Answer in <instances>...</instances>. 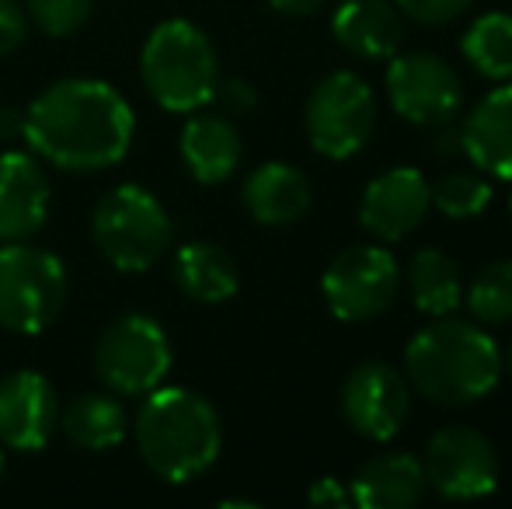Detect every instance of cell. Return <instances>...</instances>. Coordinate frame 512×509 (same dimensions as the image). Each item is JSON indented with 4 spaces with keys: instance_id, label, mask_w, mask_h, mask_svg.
<instances>
[{
    "instance_id": "cell-33",
    "label": "cell",
    "mask_w": 512,
    "mask_h": 509,
    "mask_svg": "<svg viewBox=\"0 0 512 509\" xmlns=\"http://www.w3.org/2000/svg\"><path fill=\"white\" fill-rule=\"evenodd\" d=\"M328 0H269V7L276 14H286V18H310L317 14Z\"/></svg>"
},
{
    "instance_id": "cell-11",
    "label": "cell",
    "mask_w": 512,
    "mask_h": 509,
    "mask_svg": "<svg viewBox=\"0 0 512 509\" xmlns=\"http://www.w3.org/2000/svg\"><path fill=\"white\" fill-rule=\"evenodd\" d=\"M387 102L415 126H436L457 119L464 105L460 74L436 53H394L384 77Z\"/></svg>"
},
{
    "instance_id": "cell-37",
    "label": "cell",
    "mask_w": 512,
    "mask_h": 509,
    "mask_svg": "<svg viewBox=\"0 0 512 509\" xmlns=\"http://www.w3.org/2000/svg\"><path fill=\"white\" fill-rule=\"evenodd\" d=\"M509 213H512V199H509Z\"/></svg>"
},
{
    "instance_id": "cell-21",
    "label": "cell",
    "mask_w": 512,
    "mask_h": 509,
    "mask_svg": "<svg viewBox=\"0 0 512 509\" xmlns=\"http://www.w3.org/2000/svg\"><path fill=\"white\" fill-rule=\"evenodd\" d=\"M171 272H175L178 290L196 304H223L241 286L234 258L220 245H209V241H192V245L178 248Z\"/></svg>"
},
{
    "instance_id": "cell-4",
    "label": "cell",
    "mask_w": 512,
    "mask_h": 509,
    "mask_svg": "<svg viewBox=\"0 0 512 509\" xmlns=\"http://www.w3.org/2000/svg\"><path fill=\"white\" fill-rule=\"evenodd\" d=\"M140 74L150 98L164 112H199L213 102L216 81V49L199 25L185 18H168L147 35L140 53Z\"/></svg>"
},
{
    "instance_id": "cell-19",
    "label": "cell",
    "mask_w": 512,
    "mask_h": 509,
    "mask_svg": "<svg viewBox=\"0 0 512 509\" xmlns=\"http://www.w3.org/2000/svg\"><path fill=\"white\" fill-rule=\"evenodd\" d=\"M425 468L408 450H387L377 454L356 471L349 485V499L363 509H411L422 503Z\"/></svg>"
},
{
    "instance_id": "cell-22",
    "label": "cell",
    "mask_w": 512,
    "mask_h": 509,
    "mask_svg": "<svg viewBox=\"0 0 512 509\" xmlns=\"http://www.w3.org/2000/svg\"><path fill=\"white\" fill-rule=\"evenodd\" d=\"M60 429L74 447L81 450H112L126 440L129 422L126 408L115 394H77L60 412Z\"/></svg>"
},
{
    "instance_id": "cell-26",
    "label": "cell",
    "mask_w": 512,
    "mask_h": 509,
    "mask_svg": "<svg viewBox=\"0 0 512 509\" xmlns=\"http://www.w3.org/2000/svg\"><path fill=\"white\" fill-rule=\"evenodd\" d=\"M492 203V185L474 171H446L436 185H432V206L450 220H471L478 213H485V206Z\"/></svg>"
},
{
    "instance_id": "cell-25",
    "label": "cell",
    "mask_w": 512,
    "mask_h": 509,
    "mask_svg": "<svg viewBox=\"0 0 512 509\" xmlns=\"http://www.w3.org/2000/svg\"><path fill=\"white\" fill-rule=\"evenodd\" d=\"M467 311L478 325H509L512 321V258L488 262L467 286Z\"/></svg>"
},
{
    "instance_id": "cell-2",
    "label": "cell",
    "mask_w": 512,
    "mask_h": 509,
    "mask_svg": "<svg viewBox=\"0 0 512 509\" xmlns=\"http://www.w3.org/2000/svg\"><path fill=\"white\" fill-rule=\"evenodd\" d=\"M405 377L411 391L439 408H467L488 398L502 377V353L495 339L464 318H432L405 349Z\"/></svg>"
},
{
    "instance_id": "cell-32",
    "label": "cell",
    "mask_w": 512,
    "mask_h": 509,
    "mask_svg": "<svg viewBox=\"0 0 512 509\" xmlns=\"http://www.w3.org/2000/svg\"><path fill=\"white\" fill-rule=\"evenodd\" d=\"M310 506H349V489H345L338 478H317L314 485H310L307 492Z\"/></svg>"
},
{
    "instance_id": "cell-6",
    "label": "cell",
    "mask_w": 512,
    "mask_h": 509,
    "mask_svg": "<svg viewBox=\"0 0 512 509\" xmlns=\"http://www.w3.org/2000/svg\"><path fill=\"white\" fill-rule=\"evenodd\" d=\"M67 304V269L53 252L28 241H0V328L42 335Z\"/></svg>"
},
{
    "instance_id": "cell-27",
    "label": "cell",
    "mask_w": 512,
    "mask_h": 509,
    "mask_svg": "<svg viewBox=\"0 0 512 509\" xmlns=\"http://www.w3.org/2000/svg\"><path fill=\"white\" fill-rule=\"evenodd\" d=\"M95 0H25V14L42 35L49 39H67L81 32L91 18Z\"/></svg>"
},
{
    "instance_id": "cell-31",
    "label": "cell",
    "mask_w": 512,
    "mask_h": 509,
    "mask_svg": "<svg viewBox=\"0 0 512 509\" xmlns=\"http://www.w3.org/2000/svg\"><path fill=\"white\" fill-rule=\"evenodd\" d=\"M432 129V136H429V154L432 157H457V154H464V140H460V129L453 126V119L450 123H436V126H429Z\"/></svg>"
},
{
    "instance_id": "cell-10",
    "label": "cell",
    "mask_w": 512,
    "mask_h": 509,
    "mask_svg": "<svg viewBox=\"0 0 512 509\" xmlns=\"http://www.w3.org/2000/svg\"><path fill=\"white\" fill-rule=\"evenodd\" d=\"M425 482L443 499L471 503L499 485V450L474 426H443L425 443Z\"/></svg>"
},
{
    "instance_id": "cell-1",
    "label": "cell",
    "mask_w": 512,
    "mask_h": 509,
    "mask_svg": "<svg viewBox=\"0 0 512 509\" xmlns=\"http://www.w3.org/2000/svg\"><path fill=\"white\" fill-rule=\"evenodd\" d=\"M136 119L129 102L105 81L67 77L25 109V143L60 171H105L133 147Z\"/></svg>"
},
{
    "instance_id": "cell-17",
    "label": "cell",
    "mask_w": 512,
    "mask_h": 509,
    "mask_svg": "<svg viewBox=\"0 0 512 509\" xmlns=\"http://www.w3.org/2000/svg\"><path fill=\"white\" fill-rule=\"evenodd\" d=\"M464 154L481 175L512 182V84L488 91L464 119L460 129Z\"/></svg>"
},
{
    "instance_id": "cell-24",
    "label": "cell",
    "mask_w": 512,
    "mask_h": 509,
    "mask_svg": "<svg viewBox=\"0 0 512 509\" xmlns=\"http://www.w3.org/2000/svg\"><path fill=\"white\" fill-rule=\"evenodd\" d=\"M460 53L488 81H512V14L488 11L474 18L460 39Z\"/></svg>"
},
{
    "instance_id": "cell-35",
    "label": "cell",
    "mask_w": 512,
    "mask_h": 509,
    "mask_svg": "<svg viewBox=\"0 0 512 509\" xmlns=\"http://www.w3.org/2000/svg\"><path fill=\"white\" fill-rule=\"evenodd\" d=\"M7 471V454H4V443H0V478H4Z\"/></svg>"
},
{
    "instance_id": "cell-3",
    "label": "cell",
    "mask_w": 512,
    "mask_h": 509,
    "mask_svg": "<svg viewBox=\"0 0 512 509\" xmlns=\"http://www.w3.org/2000/svg\"><path fill=\"white\" fill-rule=\"evenodd\" d=\"M133 436L143 464L168 485H189L206 475L223 443L220 415L203 394L164 384L143 394Z\"/></svg>"
},
{
    "instance_id": "cell-16",
    "label": "cell",
    "mask_w": 512,
    "mask_h": 509,
    "mask_svg": "<svg viewBox=\"0 0 512 509\" xmlns=\"http://www.w3.org/2000/svg\"><path fill=\"white\" fill-rule=\"evenodd\" d=\"M331 35L359 60H391L405 39V14L391 0H342Z\"/></svg>"
},
{
    "instance_id": "cell-9",
    "label": "cell",
    "mask_w": 512,
    "mask_h": 509,
    "mask_svg": "<svg viewBox=\"0 0 512 509\" xmlns=\"http://www.w3.org/2000/svg\"><path fill=\"white\" fill-rule=\"evenodd\" d=\"M398 258L380 245H352L331 258L321 276V293L338 321H373L398 300Z\"/></svg>"
},
{
    "instance_id": "cell-15",
    "label": "cell",
    "mask_w": 512,
    "mask_h": 509,
    "mask_svg": "<svg viewBox=\"0 0 512 509\" xmlns=\"http://www.w3.org/2000/svg\"><path fill=\"white\" fill-rule=\"evenodd\" d=\"M53 185L39 157L25 150L0 154V241H28L49 220Z\"/></svg>"
},
{
    "instance_id": "cell-13",
    "label": "cell",
    "mask_w": 512,
    "mask_h": 509,
    "mask_svg": "<svg viewBox=\"0 0 512 509\" xmlns=\"http://www.w3.org/2000/svg\"><path fill=\"white\" fill-rule=\"evenodd\" d=\"M432 210V185L418 168H391L373 178L359 203V224L380 241H405Z\"/></svg>"
},
{
    "instance_id": "cell-23",
    "label": "cell",
    "mask_w": 512,
    "mask_h": 509,
    "mask_svg": "<svg viewBox=\"0 0 512 509\" xmlns=\"http://www.w3.org/2000/svg\"><path fill=\"white\" fill-rule=\"evenodd\" d=\"M408 290L418 311L429 318H443V314L457 311L464 300V279H460L457 262L446 252L422 248L408 265Z\"/></svg>"
},
{
    "instance_id": "cell-36",
    "label": "cell",
    "mask_w": 512,
    "mask_h": 509,
    "mask_svg": "<svg viewBox=\"0 0 512 509\" xmlns=\"http://www.w3.org/2000/svg\"><path fill=\"white\" fill-rule=\"evenodd\" d=\"M506 367H509V374H512V346H509V353H506Z\"/></svg>"
},
{
    "instance_id": "cell-7",
    "label": "cell",
    "mask_w": 512,
    "mask_h": 509,
    "mask_svg": "<svg viewBox=\"0 0 512 509\" xmlns=\"http://www.w3.org/2000/svg\"><path fill=\"white\" fill-rule=\"evenodd\" d=\"M307 140L331 161L356 157L377 133V98L352 70H335L314 84L304 109Z\"/></svg>"
},
{
    "instance_id": "cell-30",
    "label": "cell",
    "mask_w": 512,
    "mask_h": 509,
    "mask_svg": "<svg viewBox=\"0 0 512 509\" xmlns=\"http://www.w3.org/2000/svg\"><path fill=\"white\" fill-rule=\"evenodd\" d=\"M213 98L223 105V109L230 112V116H244V112H251V109H255V102H258L255 88H251L248 81H241V77H227V81H216Z\"/></svg>"
},
{
    "instance_id": "cell-18",
    "label": "cell",
    "mask_w": 512,
    "mask_h": 509,
    "mask_svg": "<svg viewBox=\"0 0 512 509\" xmlns=\"http://www.w3.org/2000/svg\"><path fill=\"white\" fill-rule=\"evenodd\" d=\"M244 210L262 227H290L307 217L310 210V182L297 164L286 161H265L244 178Z\"/></svg>"
},
{
    "instance_id": "cell-34",
    "label": "cell",
    "mask_w": 512,
    "mask_h": 509,
    "mask_svg": "<svg viewBox=\"0 0 512 509\" xmlns=\"http://www.w3.org/2000/svg\"><path fill=\"white\" fill-rule=\"evenodd\" d=\"M0 136L4 140H25V112L0 109Z\"/></svg>"
},
{
    "instance_id": "cell-12",
    "label": "cell",
    "mask_w": 512,
    "mask_h": 509,
    "mask_svg": "<svg viewBox=\"0 0 512 509\" xmlns=\"http://www.w3.org/2000/svg\"><path fill=\"white\" fill-rule=\"evenodd\" d=\"M342 415L363 440H394L411 415L408 377L380 360L359 363L342 384Z\"/></svg>"
},
{
    "instance_id": "cell-29",
    "label": "cell",
    "mask_w": 512,
    "mask_h": 509,
    "mask_svg": "<svg viewBox=\"0 0 512 509\" xmlns=\"http://www.w3.org/2000/svg\"><path fill=\"white\" fill-rule=\"evenodd\" d=\"M28 39V14L18 0H0V56H11Z\"/></svg>"
},
{
    "instance_id": "cell-28",
    "label": "cell",
    "mask_w": 512,
    "mask_h": 509,
    "mask_svg": "<svg viewBox=\"0 0 512 509\" xmlns=\"http://www.w3.org/2000/svg\"><path fill=\"white\" fill-rule=\"evenodd\" d=\"M394 4H398V11L405 14V18L418 21V25L436 28V25L457 21L474 0H394Z\"/></svg>"
},
{
    "instance_id": "cell-20",
    "label": "cell",
    "mask_w": 512,
    "mask_h": 509,
    "mask_svg": "<svg viewBox=\"0 0 512 509\" xmlns=\"http://www.w3.org/2000/svg\"><path fill=\"white\" fill-rule=\"evenodd\" d=\"M178 154L199 185H223L241 164V133L223 116H192L178 136Z\"/></svg>"
},
{
    "instance_id": "cell-5",
    "label": "cell",
    "mask_w": 512,
    "mask_h": 509,
    "mask_svg": "<svg viewBox=\"0 0 512 509\" xmlns=\"http://www.w3.org/2000/svg\"><path fill=\"white\" fill-rule=\"evenodd\" d=\"M91 238L108 265L119 272H143L168 252L171 217L154 192L140 185H115L91 213Z\"/></svg>"
},
{
    "instance_id": "cell-14",
    "label": "cell",
    "mask_w": 512,
    "mask_h": 509,
    "mask_svg": "<svg viewBox=\"0 0 512 509\" xmlns=\"http://www.w3.org/2000/svg\"><path fill=\"white\" fill-rule=\"evenodd\" d=\"M60 426V398L39 370H14L0 381V443L35 454Z\"/></svg>"
},
{
    "instance_id": "cell-8",
    "label": "cell",
    "mask_w": 512,
    "mask_h": 509,
    "mask_svg": "<svg viewBox=\"0 0 512 509\" xmlns=\"http://www.w3.org/2000/svg\"><path fill=\"white\" fill-rule=\"evenodd\" d=\"M168 332L147 314H122L95 346V374L112 394L143 398L164 384L171 370Z\"/></svg>"
}]
</instances>
